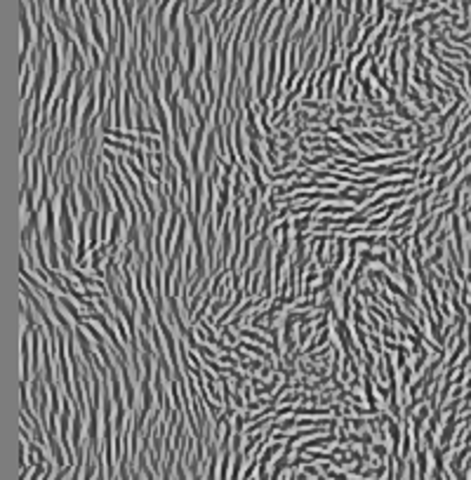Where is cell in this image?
<instances>
[{"instance_id":"1","label":"cell","mask_w":471,"mask_h":480,"mask_svg":"<svg viewBox=\"0 0 471 480\" xmlns=\"http://www.w3.org/2000/svg\"><path fill=\"white\" fill-rule=\"evenodd\" d=\"M26 2L21 0L19 5V26H21V33H19V66L24 69L26 66V57L31 54V43H33V26L26 17Z\"/></svg>"},{"instance_id":"2","label":"cell","mask_w":471,"mask_h":480,"mask_svg":"<svg viewBox=\"0 0 471 480\" xmlns=\"http://www.w3.org/2000/svg\"><path fill=\"white\" fill-rule=\"evenodd\" d=\"M21 334H19V370H21V384H31V379H33V374L28 372V329H19Z\"/></svg>"},{"instance_id":"3","label":"cell","mask_w":471,"mask_h":480,"mask_svg":"<svg viewBox=\"0 0 471 480\" xmlns=\"http://www.w3.org/2000/svg\"><path fill=\"white\" fill-rule=\"evenodd\" d=\"M335 402L330 405V407H294L292 414H302V417H330V414H335Z\"/></svg>"},{"instance_id":"4","label":"cell","mask_w":471,"mask_h":480,"mask_svg":"<svg viewBox=\"0 0 471 480\" xmlns=\"http://www.w3.org/2000/svg\"><path fill=\"white\" fill-rule=\"evenodd\" d=\"M238 334H240V339H250V341H255V344H262V346L274 348V341H267V339L262 337L259 332H255L252 327H240V329H238Z\"/></svg>"},{"instance_id":"5","label":"cell","mask_w":471,"mask_h":480,"mask_svg":"<svg viewBox=\"0 0 471 480\" xmlns=\"http://www.w3.org/2000/svg\"><path fill=\"white\" fill-rule=\"evenodd\" d=\"M311 224H313L311 214H302V217H297V219L292 222V231L294 233H306V231H311Z\"/></svg>"},{"instance_id":"6","label":"cell","mask_w":471,"mask_h":480,"mask_svg":"<svg viewBox=\"0 0 471 480\" xmlns=\"http://www.w3.org/2000/svg\"><path fill=\"white\" fill-rule=\"evenodd\" d=\"M222 339L226 341V344H231V346H236V344L240 341L238 334H233V327H231V325H224V327H222Z\"/></svg>"}]
</instances>
